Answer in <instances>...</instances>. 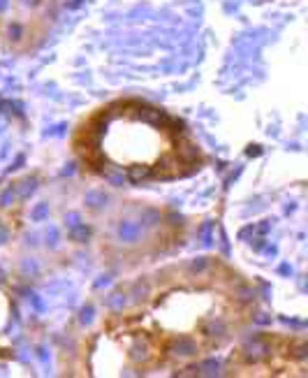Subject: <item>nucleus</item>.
I'll list each match as a JSON object with an SVG mask.
<instances>
[{
  "instance_id": "nucleus-1",
  "label": "nucleus",
  "mask_w": 308,
  "mask_h": 378,
  "mask_svg": "<svg viewBox=\"0 0 308 378\" xmlns=\"http://www.w3.org/2000/svg\"><path fill=\"white\" fill-rule=\"evenodd\" d=\"M109 126L102 119L100 151L111 165L139 176H158L169 165H179V137L162 123L160 114H148L139 109H123L109 114Z\"/></svg>"
}]
</instances>
